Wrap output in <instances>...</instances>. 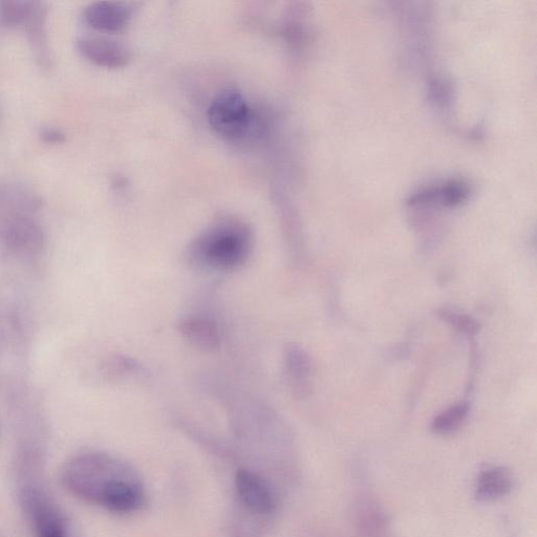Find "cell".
Here are the masks:
<instances>
[{"mask_svg": "<svg viewBox=\"0 0 537 537\" xmlns=\"http://www.w3.org/2000/svg\"><path fill=\"white\" fill-rule=\"evenodd\" d=\"M128 479L121 463L102 454L77 456L61 471V482L73 496L103 507L117 486Z\"/></svg>", "mask_w": 537, "mask_h": 537, "instance_id": "obj_2", "label": "cell"}, {"mask_svg": "<svg viewBox=\"0 0 537 537\" xmlns=\"http://www.w3.org/2000/svg\"><path fill=\"white\" fill-rule=\"evenodd\" d=\"M47 8L42 3H32L30 12L21 29L28 33L30 44L37 60L49 67L51 62L47 37Z\"/></svg>", "mask_w": 537, "mask_h": 537, "instance_id": "obj_12", "label": "cell"}, {"mask_svg": "<svg viewBox=\"0 0 537 537\" xmlns=\"http://www.w3.org/2000/svg\"><path fill=\"white\" fill-rule=\"evenodd\" d=\"M287 381L293 394L305 398L311 391L313 372L312 360L308 353L296 345L289 346L285 355Z\"/></svg>", "mask_w": 537, "mask_h": 537, "instance_id": "obj_10", "label": "cell"}, {"mask_svg": "<svg viewBox=\"0 0 537 537\" xmlns=\"http://www.w3.org/2000/svg\"><path fill=\"white\" fill-rule=\"evenodd\" d=\"M106 373L120 379H141L146 376V370L137 360L124 356L110 359L105 365Z\"/></svg>", "mask_w": 537, "mask_h": 537, "instance_id": "obj_14", "label": "cell"}, {"mask_svg": "<svg viewBox=\"0 0 537 537\" xmlns=\"http://www.w3.org/2000/svg\"><path fill=\"white\" fill-rule=\"evenodd\" d=\"M178 331L191 346L204 352L217 351L221 346V334L214 322L201 315L183 318Z\"/></svg>", "mask_w": 537, "mask_h": 537, "instance_id": "obj_8", "label": "cell"}, {"mask_svg": "<svg viewBox=\"0 0 537 537\" xmlns=\"http://www.w3.org/2000/svg\"><path fill=\"white\" fill-rule=\"evenodd\" d=\"M76 47L84 59L104 69L124 68L132 58L131 50L123 42L98 34L78 37Z\"/></svg>", "mask_w": 537, "mask_h": 537, "instance_id": "obj_4", "label": "cell"}, {"mask_svg": "<svg viewBox=\"0 0 537 537\" xmlns=\"http://www.w3.org/2000/svg\"><path fill=\"white\" fill-rule=\"evenodd\" d=\"M133 9L121 2H96L85 7L83 20L91 29L102 34H115L130 24Z\"/></svg>", "mask_w": 537, "mask_h": 537, "instance_id": "obj_6", "label": "cell"}, {"mask_svg": "<svg viewBox=\"0 0 537 537\" xmlns=\"http://www.w3.org/2000/svg\"><path fill=\"white\" fill-rule=\"evenodd\" d=\"M513 487V476L506 467H490L478 477L475 498L481 503L496 502L507 497Z\"/></svg>", "mask_w": 537, "mask_h": 537, "instance_id": "obj_11", "label": "cell"}, {"mask_svg": "<svg viewBox=\"0 0 537 537\" xmlns=\"http://www.w3.org/2000/svg\"><path fill=\"white\" fill-rule=\"evenodd\" d=\"M469 412L470 406L466 402L448 407L434 418L431 425L432 431L441 436L458 432L468 418Z\"/></svg>", "mask_w": 537, "mask_h": 537, "instance_id": "obj_13", "label": "cell"}, {"mask_svg": "<svg viewBox=\"0 0 537 537\" xmlns=\"http://www.w3.org/2000/svg\"><path fill=\"white\" fill-rule=\"evenodd\" d=\"M41 138L47 143L58 144L66 140L64 134L54 127H46L41 131Z\"/></svg>", "mask_w": 537, "mask_h": 537, "instance_id": "obj_16", "label": "cell"}, {"mask_svg": "<svg viewBox=\"0 0 537 537\" xmlns=\"http://www.w3.org/2000/svg\"><path fill=\"white\" fill-rule=\"evenodd\" d=\"M23 499L37 537H67L66 524L46 493L29 487Z\"/></svg>", "mask_w": 537, "mask_h": 537, "instance_id": "obj_5", "label": "cell"}, {"mask_svg": "<svg viewBox=\"0 0 537 537\" xmlns=\"http://www.w3.org/2000/svg\"><path fill=\"white\" fill-rule=\"evenodd\" d=\"M236 490L246 507L256 513H269L273 509V496L267 484L248 470H240L235 478Z\"/></svg>", "mask_w": 537, "mask_h": 537, "instance_id": "obj_9", "label": "cell"}, {"mask_svg": "<svg viewBox=\"0 0 537 537\" xmlns=\"http://www.w3.org/2000/svg\"><path fill=\"white\" fill-rule=\"evenodd\" d=\"M253 249V232L243 221L224 219L203 231L189 245L190 265L217 272H231L244 266Z\"/></svg>", "mask_w": 537, "mask_h": 537, "instance_id": "obj_1", "label": "cell"}, {"mask_svg": "<svg viewBox=\"0 0 537 537\" xmlns=\"http://www.w3.org/2000/svg\"><path fill=\"white\" fill-rule=\"evenodd\" d=\"M440 316H442L444 320L448 321L450 325L455 326L460 331L471 334L476 333L478 330L476 322L466 316L455 314L446 310H443L440 313Z\"/></svg>", "mask_w": 537, "mask_h": 537, "instance_id": "obj_15", "label": "cell"}, {"mask_svg": "<svg viewBox=\"0 0 537 537\" xmlns=\"http://www.w3.org/2000/svg\"><path fill=\"white\" fill-rule=\"evenodd\" d=\"M207 119L214 132L231 141L246 138L254 126L248 101L235 91H226L214 98L208 107Z\"/></svg>", "mask_w": 537, "mask_h": 537, "instance_id": "obj_3", "label": "cell"}, {"mask_svg": "<svg viewBox=\"0 0 537 537\" xmlns=\"http://www.w3.org/2000/svg\"><path fill=\"white\" fill-rule=\"evenodd\" d=\"M355 526L359 537H391L388 513L371 494H362L358 499Z\"/></svg>", "mask_w": 537, "mask_h": 537, "instance_id": "obj_7", "label": "cell"}]
</instances>
